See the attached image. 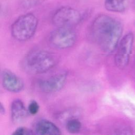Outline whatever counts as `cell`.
I'll list each match as a JSON object with an SVG mask.
<instances>
[{
  "label": "cell",
  "instance_id": "6da1fadb",
  "mask_svg": "<svg viewBox=\"0 0 135 135\" xmlns=\"http://www.w3.org/2000/svg\"><path fill=\"white\" fill-rule=\"evenodd\" d=\"M91 33L102 51L112 52L120 40L123 26L118 20L105 14L95 18L91 25Z\"/></svg>",
  "mask_w": 135,
  "mask_h": 135
},
{
  "label": "cell",
  "instance_id": "7a4b0ae2",
  "mask_svg": "<svg viewBox=\"0 0 135 135\" xmlns=\"http://www.w3.org/2000/svg\"><path fill=\"white\" fill-rule=\"evenodd\" d=\"M56 55L42 50H35L29 52L22 62L23 70L29 74H39L46 72L56 64Z\"/></svg>",
  "mask_w": 135,
  "mask_h": 135
},
{
  "label": "cell",
  "instance_id": "3957f363",
  "mask_svg": "<svg viewBox=\"0 0 135 135\" xmlns=\"http://www.w3.org/2000/svg\"><path fill=\"white\" fill-rule=\"evenodd\" d=\"M37 25L38 20L33 14L27 13L22 15L12 25V35L18 41H27L35 34Z\"/></svg>",
  "mask_w": 135,
  "mask_h": 135
},
{
  "label": "cell",
  "instance_id": "277c9868",
  "mask_svg": "<svg viewBox=\"0 0 135 135\" xmlns=\"http://www.w3.org/2000/svg\"><path fill=\"white\" fill-rule=\"evenodd\" d=\"M82 20V15L77 9L69 6H63L57 9L52 18L53 24L59 27L72 28Z\"/></svg>",
  "mask_w": 135,
  "mask_h": 135
},
{
  "label": "cell",
  "instance_id": "5b68a950",
  "mask_svg": "<svg viewBox=\"0 0 135 135\" xmlns=\"http://www.w3.org/2000/svg\"><path fill=\"white\" fill-rule=\"evenodd\" d=\"M76 36L71 28L59 27L52 32L49 41L57 49H65L72 47L75 43Z\"/></svg>",
  "mask_w": 135,
  "mask_h": 135
},
{
  "label": "cell",
  "instance_id": "8992f818",
  "mask_svg": "<svg viewBox=\"0 0 135 135\" xmlns=\"http://www.w3.org/2000/svg\"><path fill=\"white\" fill-rule=\"evenodd\" d=\"M133 39V34L129 33L120 41L114 57L115 64L120 69L125 68L129 63L132 52Z\"/></svg>",
  "mask_w": 135,
  "mask_h": 135
},
{
  "label": "cell",
  "instance_id": "52a82bcc",
  "mask_svg": "<svg viewBox=\"0 0 135 135\" xmlns=\"http://www.w3.org/2000/svg\"><path fill=\"white\" fill-rule=\"evenodd\" d=\"M66 73H60L40 81L38 86L43 92L46 93H54L62 89L66 82Z\"/></svg>",
  "mask_w": 135,
  "mask_h": 135
},
{
  "label": "cell",
  "instance_id": "ba28073f",
  "mask_svg": "<svg viewBox=\"0 0 135 135\" xmlns=\"http://www.w3.org/2000/svg\"><path fill=\"white\" fill-rule=\"evenodd\" d=\"M2 84L5 90L12 93L20 92L24 87V82L21 78L8 70L3 73Z\"/></svg>",
  "mask_w": 135,
  "mask_h": 135
},
{
  "label": "cell",
  "instance_id": "9c48e42d",
  "mask_svg": "<svg viewBox=\"0 0 135 135\" xmlns=\"http://www.w3.org/2000/svg\"><path fill=\"white\" fill-rule=\"evenodd\" d=\"M11 113L12 121L16 124L23 122L29 114L24 103L18 99L12 101L11 105Z\"/></svg>",
  "mask_w": 135,
  "mask_h": 135
},
{
  "label": "cell",
  "instance_id": "30bf717a",
  "mask_svg": "<svg viewBox=\"0 0 135 135\" xmlns=\"http://www.w3.org/2000/svg\"><path fill=\"white\" fill-rule=\"evenodd\" d=\"M35 132L40 135H59L61 132L59 128L50 121L42 119L38 121L35 127Z\"/></svg>",
  "mask_w": 135,
  "mask_h": 135
},
{
  "label": "cell",
  "instance_id": "8fae6325",
  "mask_svg": "<svg viewBox=\"0 0 135 135\" xmlns=\"http://www.w3.org/2000/svg\"><path fill=\"white\" fill-rule=\"evenodd\" d=\"M130 0H104V5L108 11L115 13L124 12L128 7Z\"/></svg>",
  "mask_w": 135,
  "mask_h": 135
},
{
  "label": "cell",
  "instance_id": "7c38bea8",
  "mask_svg": "<svg viewBox=\"0 0 135 135\" xmlns=\"http://www.w3.org/2000/svg\"><path fill=\"white\" fill-rule=\"evenodd\" d=\"M66 128L69 132L75 133L80 131L81 128V123L78 119L71 118L66 121Z\"/></svg>",
  "mask_w": 135,
  "mask_h": 135
},
{
  "label": "cell",
  "instance_id": "4fadbf2b",
  "mask_svg": "<svg viewBox=\"0 0 135 135\" xmlns=\"http://www.w3.org/2000/svg\"><path fill=\"white\" fill-rule=\"evenodd\" d=\"M40 106L38 103L35 100H32L30 102L28 107V112L31 115H35L38 112Z\"/></svg>",
  "mask_w": 135,
  "mask_h": 135
},
{
  "label": "cell",
  "instance_id": "5bb4252c",
  "mask_svg": "<svg viewBox=\"0 0 135 135\" xmlns=\"http://www.w3.org/2000/svg\"><path fill=\"white\" fill-rule=\"evenodd\" d=\"M12 134L14 135H30L34 134V132L27 128L21 127L17 128Z\"/></svg>",
  "mask_w": 135,
  "mask_h": 135
},
{
  "label": "cell",
  "instance_id": "9a60e30c",
  "mask_svg": "<svg viewBox=\"0 0 135 135\" xmlns=\"http://www.w3.org/2000/svg\"><path fill=\"white\" fill-rule=\"evenodd\" d=\"M5 108L3 104L0 102V114H5Z\"/></svg>",
  "mask_w": 135,
  "mask_h": 135
}]
</instances>
